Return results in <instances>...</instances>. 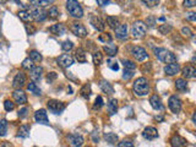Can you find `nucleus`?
I'll use <instances>...</instances> for the list:
<instances>
[{
  "instance_id": "obj_1",
  "label": "nucleus",
  "mask_w": 196,
  "mask_h": 147,
  "mask_svg": "<svg viewBox=\"0 0 196 147\" xmlns=\"http://www.w3.org/2000/svg\"><path fill=\"white\" fill-rule=\"evenodd\" d=\"M133 90H134V93L139 97H144L147 96L150 93V84H148V80L146 77H139L137 80L134 82L133 86Z\"/></svg>"
},
{
  "instance_id": "obj_2",
  "label": "nucleus",
  "mask_w": 196,
  "mask_h": 147,
  "mask_svg": "<svg viewBox=\"0 0 196 147\" xmlns=\"http://www.w3.org/2000/svg\"><path fill=\"white\" fill-rule=\"evenodd\" d=\"M155 54H156L157 59L161 60L162 63H166V64L177 63V55L174 53H172L170 50L166 49V48H156Z\"/></svg>"
},
{
  "instance_id": "obj_3",
  "label": "nucleus",
  "mask_w": 196,
  "mask_h": 147,
  "mask_svg": "<svg viewBox=\"0 0 196 147\" xmlns=\"http://www.w3.org/2000/svg\"><path fill=\"white\" fill-rule=\"evenodd\" d=\"M66 10L75 19L84 17V9L79 1H75V0H69V1H66Z\"/></svg>"
},
{
  "instance_id": "obj_4",
  "label": "nucleus",
  "mask_w": 196,
  "mask_h": 147,
  "mask_svg": "<svg viewBox=\"0 0 196 147\" xmlns=\"http://www.w3.org/2000/svg\"><path fill=\"white\" fill-rule=\"evenodd\" d=\"M146 31H147V27L145 25L144 21H135L133 27H131V35L135 38H142L146 35Z\"/></svg>"
},
{
  "instance_id": "obj_5",
  "label": "nucleus",
  "mask_w": 196,
  "mask_h": 147,
  "mask_svg": "<svg viewBox=\"0 0 196 147\" xmlns=\"http://www.w3.org/2000/svg\"><path fill=\"white\" fill-rule=\"evenodd\" d=\"M47 107L49 112H52L53 114H60L65 109V104L58 99H49L47 102Z\"/></svg>"
},
{
  "instance_id": "obj_6",
  "label": "nucleus",
  "mask_w": 196,
  "mask_h": 147,
  "mask_svg": "<svg viewBox=\"0 0 196 147\" xmlns=\"http://www.w3.org/2000/svg\"><path fill=\"white\" fill-rule=\"evenodd\" d=\"M182 106H183V103H182V99L179 98L178 96H170L169 97V99H168V107H169V109L173 112V113H175L178 114L179 112L182 110Z\"/></svg>"
},
{
  "instance_id": "obj_7",
  "label": "nucleus",
  "mask_w": 196,
  "mask_h": 147,
  "mask_svg": "<svg viewBox=\"0 0 196 147\" xmlns=\"http://www.w3.org/2000/svg\"><path fill=\"white\" fill-rule=\"evenodd\" d=\"M131 54L137 61H144V60H146V59H148V54H147L146 49L142 48V47H139V46L133 48Z\"/></svg>"
},
{
  "instance_id": "obj_8",
  "label": "nucleus",
  "mask_w": 196,
  "mask_h": 147,
  "mask_svg": "<svg viewBox=\"0 0 196 147\" xmlns=\"http://www.w3.org/2000/svg\"><path fill=\"white\" fill-rule=\"evenodd\" d=\"M68 140H69V144L71 145L72 147H81L84 145V136L79 134V133H72L68 136Z\"/></svg>"
},
{
  "instance_id": "obj_9",
  "label": "nucleus",
  "mask_w": 196,
  "mask_h": 147,
  "mask_svg": "<svg viewBox=\"0 0 196 147\" xmlns=\"http://www.w3.org/2000/svg\"><path fill=\"white\" fill-rule=\"evenodd\" d=\"M74 60L75 59L70 55V54H61V55L58 57V59H57L58 65H60V66L64 68V69H68V68L71 66V65L74 64Z\"/></svg>"
},
{
  "instance_id": "obj_10",
  "label": "nucleus",
  "mask_w": 196,
  "mask_h": 147,
  "mask_svg": "<svg viewBox=\"0 0 196 147\" xmlns=\"http://www.w3.org/2000/svg\"><path fill=\"white\" fill-rule=\"evenodd\" d=\"M71 32L76 36V37H80V38H85L87 36V30L86 27L82 23H79V22H74L71 25Z\"/></svg>"
},
{
  "instance_id": "obj_11",
  "label": "nucleus",
  "mask_w": 196,
  "mask_h": 147,
  "mask_svg": "<svg viewBox=\"0 0 196 147\" xmlns=\"http://www.w3.org/2000/svg\"><path fill=\"white\" fill-rule=\"evenodd\" d=\"M31 12H32V20H35L36 22H43L48 17V12L42 8H37Z\"/></svg>"
},
{
  "instance_id": "obj_12",
  "label": "nucleus",
  "mask_w": 196,
  "mask_h": 147,
  "mask_svg": "<svg viewBox=\"0 0 196 147\" xmlns=\"http://www.w3.org/2000/svg\"><path fill=\"white\" fill-rule=\"evenodd\" d=\"M26 80H27V76L23 71H19L16 74V76L14 77L12 81V86L15 87L16 90H21V87H23L26 84Z\"/></svg>"
},
{
  "instance_id": "obj_13",
  "label": "nucleus",
  "mask_w": 196,
  "mask_h": 147,
  "mask_svg": "<svg viewBox=\"0 0 196 147\" xmlns=\"http://www.w3.org/2000/svg\"><path fill=\"white\" fill-rule=\"evenodd\" d=\"M12 97H14L15 102L21 106H23L27 103V96L25 93V91H22V90H15L12 92Z\"/></svg>"
},
{
  "instance_id": "obj_14",
  "label": "nucleus",
  "mask_w": 196,
  "mask_h": 147,
  "mask_svg": "<svg viewBox=\"0 0 196 147\" xmlns=\"http://www.w3.org/2000/svg\"><path fill=\"white\" fill-rule=\"evenodd\" d=\"M170 145L172 147H188V141L180 135H174L170 137Z\"/></svg>"
},
{
  "instance_id": "obj_15",
  "label": "nucleus",
  "mask_w": 196,
  "mask_h": 147,
  "mask_svg": "<svg viewBox=\"0 0 196 147\" xmlns=\"http://www.w3.org/2000/svg\"><path fill=\"white\" fill-rule=\"evenodd\" d=\"M35 120L39 124H44V125H48L49 124V119H48V115H47V112L46 109H38L36 113H35Z\"/></svg>"
},
{
  "instance_id": "obj_16",
  "label": "nucleus",
  "mask_w": 196,
  "mask_h": 147,
  "mask_svg": "<svg viewBox=\"0 0 196 147\" xmlns=\"http://www.w3.org/2000/svg\"><path fill=\"white\" fill-rule=\"evenodd\" d=\"M128 35H129V27L128 25H119L117 28H115V37L118 39H125V38H128Z\"/></svg>"
},
{
  "instance_id": "obj_17",
  "label": "nucleus",
  "mask_w": 196,
  "mask_h": 147,
  "mask_svg": "<svg viewBox=\"0 0 196 147\" xmlns=\"http://www.w3.org/2000/svg\"><path fill=\"white\" fill-rule=\"evenodd\" d=\"M142 136L146 140H155L158 137V131H157V129L153 126H147L144 129Z\"/></svg>"
},
{
  "instance_id": "obj_18",
  "label": "nucleus",
  "mask_w": 196,
  "mask_h": 147,
  "mask_svg": "<svg viewBox=\"0 0 196 147\" xmlns=\"http://www.w3.org/2000/svg\"><path fill=\"white\" fill-rule=\"evenodd\" d=\"M91 25L93 26V28H96L97 31H104L106 28V23L99 16H92L91 17Z\"/></svg>"
},
{
  "instance_id": "obj_19",
  "label": "nucleus",
  "mask_w": 196,
  "mask_h": 147,
  "mask_svg": "<svg viewBox=\"0 0 196 147\" xmlns=\"http://www.w3.org/2000/svg\"><path fill=\"white\" fill-rule=\"evenodd\" d=\"M42 74H43V68H42V66H35V68L30 71V77L32 79V82L41 81Z\"/></svg>"
},
{
  "instance_id": "obj_20",
  "label": "nucleus",
  "mask_w": 196,
  "mask_h": 147,
  "mask_svg": "<svg viewBox=\"0 0 196 147\" xmlns=\"http://www.w3.org/2000/svg\"><path fill=\"white\" fill-rule=\"evenodd\" d=\"M180 71V65L178 63H173V64H168L164 68V72L168 76H174Z\"/></svg>"
},
{
  "instance_id": "obj_21",
  "label": "nucleus",
  "mask_w": 196,
  "mask_h": 147,
  "mask_svg": "<svg viewBox=\"0 0 196 147\" xmlns=\"http://www.w3.org/2000/svg\"><path fill=\"white\" fill-rule=\"evenodd\" d=\"M183 77L185 79H195L196 77V69L194 65H186L184 69H183Z\"/></svg>"
},
{
  "instance_id": "obj_22",
  "label": "nucleus",
  "mask_w": 196,
  "mask_h": 147,
  "mask_svg": "<svg viewBox=\"0 0 196 147\" xmlns=\"http://www.w3.org/2000/svg\"><path fill=\"white\" fill-rule=\"evenodd\" d=\"M150 104H151V107L153 108L155 110H161V109H163V104H162L161 97H159L158 95L151 96V98H150Z\"/></svg>"
},
{
  "instance_id": "obj_23",
  "label": "nucleus",
  "mask_w": 196,
  "mask_h": 147,
  "mask_svg": "<svg viewBox=\"0 0 196 147\" xmlns=\"http://www.w3.org/2000/svg\"><path fill=\"white\" fill-rule=\"evenodd\" d=\"M49 32H52L55 36H63L66 32V28H65V26L63 23H55L49 27Z\"/></svg>"
},
{
  "instance_id": "obj_24",
  "label": "nucleus",
  "mask_w": 196,
  "mask_h": 147,
  "mask_svg": "<svg viewBox=\"0 0 196 147\" xmlns=\"http://www.w3.org/2000/svg\"><path fill=\"white\" fill-rule=\"evenodd\" d=\"M99 87L106 95H113L114 93V87L112 86V84L109 82V81H107V80H101L99 81Z\"/></svg>"
},
{
  "instance_id": "obj_25",
  "label": "nucleus",
  "mask_w": 196,
  "mask_h": 147,
  "mask_svg": "<svg viewBox=\"0 0 196 147\" xmlns=\"http://www.w3.org/2000/svg\"><path fill=\"white\" fill-rule=\"evenodd\" d=\"M118 99H115V98H112V99L108 102V113H109V115H114V114H117L118 113Z\"/></svg>"
},
{
  "instance_id": "obj_26",
  "label": "nucleus",
  "mask_w": 196,
  "mask_h": 147,
  "mask_svg": "<svg viewBox=\"0 0 196 147\" xmlns=\"http://www.w3.org/2000/svg\"><path fill=\"white\" fill-rule=\"evenodd\" d=\"M27 91H28L30 93H33L35 96H41V95H42V90L37 86L36 82H30V84H27Z\"/></svg>"
},
{
  "instance_id": "obj_27",
  "label": "nucleus",
  "mask_w": 196,
  "mask_h": 147,
  "mask_svg": "<svg viewBox=\"0 0 196 147\" xmlns=\"http://www.w3.org/2000/svg\"><path fill=\"white\" fill-rule=\"evenodd\" d=\"M30 130H31V128L28 126V125H21V126L19 128V130H17V136L19 137H22V139L28 137L30 136Z\"/></svg>"
},
{
  "instance_id": "obj_28",
  "label": "nucleus",
  "mask_w": 196,
  "mask_h": 147,
  "mask_svg": "<svg viewBox=\"0 0 196 147\" xmlns=\"http://www.w3.org/2000/svg\"><path fill=\"white\" fill-rule=\"evenodd\" d=\"M75 59L79 63H86V60H87L86 59V52L82 48H77L75 50Z\"/></svg>"
},
{
  "instance_id": "obj_29",
  "label": "nucleus",
  "mask_w": 196,
  "mask_h": 147,
  "mask_svg": "<svg viewBox=\"0 0 196 147\" xmlns=\"http://www.w3.org/2000/svg\"><path fill=\"white\" fill-rule=\"evenodd\" d=\"M103 50H104L107 53V55H109V57H114L115 54L118 53V47L115 44H113V43H109L108 46H104V48H103Z\"/></svg>"
},
{
  "instance_id": "obj_30",
  "label": "nucleus",
  "mask_w": 196,
  "mask_h": 147,
  "mask_svg": "<svg viewBox=\"0 0 196 147\" xmlns=\"http://www.w3.org/2000/svg\"><path fill=\"white\" fill-rule=\"evenodd\" d=\"M175 88L180 92H188V82L184 79H178L175 81Z\"/></svg>"
},
{
  "instance_id": "obj_31",
  "label": "nucleus",
  "mask_w": 196,
  "mask_h": 147,
  "mask_svg": "<svg viewBox=\"0 0 196 147\" xmlns=\"http://www.w3.org/2000/svg\"><path fill=\"white\" fill-rule=\"evenodd\" d=\"M80 95L85 99H88L91 96V84H85L80 90Z\"/></svg>"
},
{
  "instance_id": "obj_32",
  "label": "nucleus",
  "mask_w": 196,
  "mask_h": 147,
  "mask_svg": "<svg viewBox=\"0 0 196 147\" xmlns=\"http://www.w3.org/2000/svg\"><path fill=\"white\" fill-rule=\"evenodd\" d=\"M19 17L25 21V22H28V21L32 20V12L30 11V10H27V9H23V10H21V11H19Z\"/></svg>"
},
{
  "instance_id": "obj_33",
  "label": "nucleus",
  "mask_w": 196,
  "mask_h": 147,
  "mask_svg": "<svg viewBox=\"0 0 196 147\" xmlns=\"http://www.w3.org/2000/svg\"><path fill=\"white\" fill-rule=\"evenodd\" d=\"M103 139L106 140V142L110 144V145L118 142V135L114 134V133H106L104 136H103Z\"/></svg>"
},
{
  "instance_id": "obj_34",
  "label": "nucleus",
  "mask_w": 196,
  "mask_h": 147,
  "mask_svg": "<svg viewBox=\"0 0 196 147\" xmlns=\"http://www.w3.org/2000/svg\"><path fill=\"white\" fill-rule=\"evenodd\" d=\"M107 23H108V26H109L110 28L115 30L117 27L119 26V19L117 17V16H108L107 17Z\"/></svg>"
},
{
  "instance_id": "obj_35",
  "label": "nucleus",
  "mask_w": 196,
  "mask_h": 147,
  "mask_svg": "<svg viewBox=\"0 0 196 147\" xmlns=\"http://www.w3.org/2000/svg\"><path fill=\"white\" fill-rule=\"evenodd\" d=\"M30 59L33 63H41L42 61V59H43V57H42V54L39 53V52H37V50H31L30 52Z\"/></svg>"
},
{
  "instance_id": "obj_36",
  "label": "nucleus",
  "mask_w": 196,
  "mask_h": 147,
  "mask_svg": "<svg viewBox=\"0 0 196 147\" xmlns=\"http://www.w3.org/2000/svg\"><path fill=\"white\" fill-rule=\"evenodd\" d=\"M31 4L32 5H35V6H37V8H44V6H48V5H50V4H53V1L52 0H32L31 1Z\"/></svg>"
},
{
  "instance_id": "obj_37",
  "label": "nucleus",
  "mask_w": 196,
  "mask_h": 147,
  "mask_svg": "<svg viewBox=\"0 0 196 147\" xmlns=\"http://www.w3.org/2000/svg\"><path fill=\"white\" fill-rule=\"evenodd\" d=\"M47 12H48V16H49V17L53 19V20L58 19L59 16H60V11H59V9H58L57 6H54V5H53L50 9H49V11H47Z\"/></svg>"
},
{
  "instance_id": "obj_38",
  "label": "nucleus",
  "mask_w": 196,
  "mask_h": 147,
  "mask_svg": "<svg viewBox=\"0 0 196 147\" xmlns=\"http://www.w3.org/2000/svg\"><path fill=\"white\" fill-rule=\"evenodd\" d=\"M8 128H9V124L6 119H1L0 120V136H5L8 133Z\"/></svg>"
},
{
  "instance_id": "obj_39",
  "label": "nucleus",
  "mask_w": 196,
  "mask_h": 147,
  "mask_svg": "<svg viewBox=\"0 0 196 147\" xmlns=\"http://www.w3.org/2000/svg\"><path fill=\"white\" fill-rule=\"evenodd\" d=\"M92 58H93V64L95 65H101L102 61H103V54L99 50H96L93 53V55H92Z\"/></svg>"
},
{
  "instance_id": "obj_40",
  "label": "nucleus",
  "mask_w": 196,
  "mask_h": 147,
  "mask_svg": "<svg viewBox=\"0 0 196 147\" xmlns=\"http://www.w3.org/2000/svg\"><path fill=\"white\" fill-rule=\"evenodd\" d=\"M21 66H22V69H25V70H30V71H31V70L35 68V65H33V61H32L30 58H27V59H25V60L22 61Z\"/></svg>"
},
{
  "instance_id": "obj_41",
  "label": "nucleus",
  "mask_w": 196,
  "mask_h": 147,
  "mask_svg": "<svg viewBox=\"0 0 196 147\" xmlns=\"http://www.w3.org/2000/svg\"><path fill=\"white\" fill-rule=\"evenodd\" d=\"M98 41L99 42H102V43H112V41H113V38H112V36L109 35V33H102L99 37H98Z\"/></svg>"
},
{
  "instance_id": "obj_42",
  "label": "nucleus",
  "mask_w": 196,
  "mask_h": 147,
  "mask_svg": "<svg viewBox=\"0 0 196 147\" xmlns=\"http://www.w3.org/2000/svg\"><path fill=\"white\" fill-rule=\"evenodd\" d=\"M121 63L124 64L125 69H128V70H133V71H134V70L136 69V64L133 60H129V59H123Z\"/></svg>"
},
{
  "instance_id": "obj_43",
  "label": "nucleus",
  "mask_w": 196,
  "mask_h": 147,
  "mask_svg": "<svg viewBox=\"0 0 196 147\" xmlns=\"http://www.w3.org/2000/svg\"><path fill=\"white\" fill-rule=\"evenodd\" d=\"M28 113H30V108L25 106V107H22V108H21V109L19 110L17 115H19L20 119H25V118L28 117Z\"/></svg>"
},
{
  "instance_id": "obj_44",
  "label": "nucleus",
  "mask_w": 196,
  "mask_h": 147,
  "mask_svg": "<svg viewBox=\"0 0 196 147\" xmlns=\"http://www.w3.org/2000/svg\"><path fill=\"white\" fill-rule=\"evenodd\" d=\"M103 104H104V102H103V98H102L101 96H98V97L96 98L95 103H93V109H95V110H99L101 108L103 107Z\"/></svg>"
},
{
  "instance_id": "obj_45",
  "label": "nucleus",
  "mask_w": 196,
  "mask_h": 147,
  "mask_svg": "<svg viewBox=\"0 0 196 147\" xmlns=\"http://www.w3.org/2000/svg\"><path fill=\"white\" fill-rule=\"evenodd\" d=\"M173 30V27H172V25H167V23H164V25H162V26H159L158 27V31L161 32L162 35H167V33H169V32Z\"/></svg>"
},
{
  "instance_id": "obj_46",
  "label": "nucleus",
  "mask_w": 196,
  "mask_h": 147,
  "mask_svg": "<svg viewBox=\"0 0 196 147\" xmlns=\"http://www.w3.org/2000/svg\"><path fill=\"white\" fill-rule=\"evenodd\" d=\"M72 48H74V43L68 39V41H65V42L61 43V49L64 52H70Z\"/></svg>"
},
{
  "instance_id": "obj_47",
  "label": "nucleus",
  "mask_w": 196,
  "mask_h": 147,
  "mask_svg": "<svg viewBox=\"0 0 196 147\" xmlns=\"http://www.w3.org/2000/svg\"><path fill=\"white\" fill-rule=\"evenodd\" d=\"M146 27H150V28H153V27L156 26V17L155 16H148V17L146 19Z\"/></svg>"
},
{
  "instance_id": "obj_48",
  "label": "nucleus",
  "mask_w": 196,
  "mask_h": 147,
  "mask_svg": "<svg viewBox=\"0 0 196 147\" xmlns=\"http://www.w3.org/2000/svg\"><path fill=\"white\" fill-rule=\"evenodd\" d=\"M4 108H5V110L6 112H11L15 109V103L12 101H10V99H6L4 102Z\"/></svg>"
},
{
  "instance_id": "obj_49",
  "label": "nucleus",
  "mask_w": 196,
  "mask_h": 147,
  "mask_svg": "<svg viewBox=\"0 0 196 147\" xmlns=\"http://www.w3.org/2000/svg\"><path fill=\"white\" fill-rule=\"evenodd\" d=\"M134 76V71L133 70H128V69H124V71H123V80L125 81H129L130 79H131Z\"/></svg>"
},
{
  "instance_id": "obj_50",
  "label": "nucleus",
  "mask_w": 196,
  "mask_h": 147,
  "mask_svg": "<svg viewBox=\"0 0 196 147\" xmlns=\"http://www.w3.org/2000/svg\"><path fill=\"white\" fill-rule=\"evenodd\" d=\"M182 35L185 36V37H193V36H194V33L191 32V30H190L189 27H186V26L182 28Z\"/></svg>"
},
{
  "instance_id": "obj_51",
  "label": "nucleus",
  "mask_w": 196,
  "mask_h": 147,
  "mask_svg": "<svg viewBox=\"0 0 196 147\" xmlns=\"http://www.w3.org/2000/svg\"><path fill=\"white\" fill-rule=\"evenodd\" d=\"M57 79H58V74L54 72V71L49 72V74L47 75V81H48V82H53V81H55Z\"/></svg>"
},
{
  "instance_id": "obj_52",
  "label": "nucleus",
  "mask_w": 196,
  "mask_h": 147,
  "mask_svg": "<svg viewBox=\"0 0 196 147\" xmlns=\"http://www.w3.org/2000/svg\"><path fill=\"white\" fill-rule=\"evenodd\" d=\"M118 147H135V146H134V144L131 142V141L124 140V141H121V142L118 144Z\"/></svg>"
},
{
  "instance_id": "obj_53",
  "label": "nucleus",
  "mask_w": 196,
  "mask_h": 147,
  "mask_svg": "<svg viewBox=\"0 0 196 147\" xmlns=\"http://www.w3.org/2000/svg\"><path fill=\"white\" fill-rule=\"evenodd\" d=\"M145 5H147L148 8H153V6H156V5H158L159 4V1L158 0H153V1H151V0H148V1H142Z\"/></svg>"
},
{
  "instance_id": "obj_54",
  "label": "nucleus",
  "mask_w": 196,
  "mask_h": 147,
  "mask_svg": "<svg viewBox=\"0 0 196 147\" xmlns=\"http://www.w3.org/2000/svg\"><path fill=\"white\" fill-rule=\"evenodd\" d=\"M186 20H189V21H191V22H195L196 21V14L195 12H188L186 14Z\"/></svg>"
},
{
  "instance_id": "obj_55",
  "label": "nucleus",
  "mask_w": 196,
  "mask_h": 147,
  "mask_svg": "<svg viewBox=\"0 0 196 147\" xmlns=\"http://www.w3.org/2000/svg\"><path fill=\"white\" fill-rule=\"evenodd\" d=\"M196 5V1L195 0H188V1H184V6H186V8H193Z\"/></svg>"
},
{
  "instance_id": "obj_56",
  "label": "nucleus",
  "mask_w": 196,
  "mask_h": 147,
  "mask_svg": "<svg viewBox=\"0 0 196 147\" xmlns=\"http://www.w3.org/2000/svg\"><path fill=\"white\" fill-rule=\"evenodd\" d=\"M108 64H109L110 69H112V70H114V71H118V70H119V64H118V61H114V63H108Z\"/></svg>"
},
{
  "instance_id": "obj_57",
  "label": "nucleus",
  "mask_w": 196,
  "mask_h": 147,
  "mask_svg": "<svg viewBox=\"0 0 196 147\" xmlns=\"http://www.w3.org/2000/svg\"><path fill=\"white\" fill-rule=\"evenodd\" d=\"M26 31H27V33H28V35H35V32H36L35 27H32L31 25H30V26L26 25Z\"/></svg>"
},
{
  "instance_id": "obj_58",
  "label": "nucleus",
  "mask_w": 196,
  "mask_h": 147,
  "mask_svg": "<svg viewBox=\"0 0 196 147\" xmlns=\"http://www.w3.org/2000/svg\"><path fill=\"white\" fill-rule=\"evenodd\" d=\"M91 136H92V140H93V142H98L99 141V134H98L97 131H93L91 134Z\"/></svg>"
},
{
  "instance_id": "obj_59",
  "label": "nucleus",
  "mask_w": 196,
  "mask_h": 147,
  "mask_svg": "<svg viewBox=\"0 0 196 147\" xmlns=\"http://www.w3.org/2000/svg\"><path fill=\"white\" fill-rule=\"evenodd\" d=\"M146 70H147V71H150V70H151V64H150V63H148V64H145V65H144V68H142V71L145 72Z\"/></svg>"
},
{
  "instance_id": "obj_60",
  "label": "nucleus",
  "mask_w": 196,
  "mask_h": 147,
  "mask_svg": "<svg viewBox=\"0 0 196 147\" xmlns=\"http://www.w3.org/2000/svg\"><path fill=\"white\" fill-rule=\"evenodd\" d=\"M97 4H98V5H101V6H106V5L109 4V1H102V0H98Z\"/></svg>"
},
{
  "instance_id": "obj_61",
  "label": "nucleus",
  "mask_w": 196,
  "mask_h": 147,
  "mask_svg": "<svg viewBox=\"0 0 196 147\" xmlns=\"http://www.w3.org/2000/svg\"><path fill=\"white\" fill-rule=\"evenodd\" d=\"M0 147H12V145L10 144V142H3Z\"/></svg>"
},
{
  "instance_id": "obj_62",
  "label": "nucleus",
  "mask_w": 196,
  "mask_h": 147,
  "mask_svg": "<svg viewBox=\"0 0 196 147\" xmlns=\"http://www.w3.org/2000/svg\"><path fill=\"white\" fill-rule=\"evenodd\" d=\"M156 120H159V121H163V117H156Z\"/></svg>"
},
{
  "instance_id": "obj_63",
  "label": "nucleus",
  "mask_w": 196,
  "mask_h": 147,
  "mask_svg": "<svg viewBox=\"0 0 196 147\" xmlns=\"http://www.w3.org/2000/svg\"><path fill=\"white\" fill-rule=\"evenodd\" d=\"M196 121V115H195V113H193V123Z\"/></svg>"
}]
</instances>
